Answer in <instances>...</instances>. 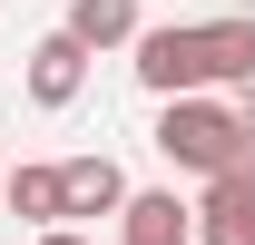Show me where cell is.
<instances>
[{"mask_svg":"<svg viewBox=\"0 0 255 245\" xmlns=\"http://www.w3.org/2000/svg\"><path fill=\"white\" fill-rule=\"evenodd\" d=\"M157 157L177 177H226L255 157V118L216 89H187V98H157Z\"/></svg>","mask_w":255,"mask_h":245,"instance_id":"cell-1","label":"cell"},{"mask_svg":"<svg viewBox=\"0 0 255 245\" xmlns=\"http://www.w3.org/2000/svg\"><path fill=\"white\" fill-rule=\"evenodd\" d=\"M137 89L147 98H187V89H206V59H196V20H167V30H137Z\"/></svg>","mask_w":255,"mask_h":245,"instance_id":"cell-2","label":"cell"},{"mask_svg":"<svg viewBox=\"0 0 255 245\" xmlns=\"http://www.w3.org/2000/svg\"><path fill=\"white\" fill-rule=\"evenodd\" d=\"M196 245H255V157L226 167V177H206V196H196Z\"/></svg>","mask_w":255,"mask_h":245,"instance_id":"cell-3","label":"cell"},{"mask_svg":"<svg viewBox=\"0 0 255 245\" xmlns=\"http://www.w3.org/2000/svg\"><path fill=\"white\" fill-rule=\"evenodd\" d=\"M59 186H69V226H98V216H118L137 196L118 157H59Z\"/></svg>","mask_w":255,"mask_h":245,"instance_id":"cell-4","label":"cell"},{"mask_svg":"<svg viewBox=\"0 0 255 245\" xmlns=\"http://www.w3.org/2000/svg\"><path fill=\"white\" fill-rule=\"evenodd\" d=\"M118 245H196V206H177V186H137L118 206Z\"/></svg>","mask_w":255,"mask_h":245,"instance_id":"cell-5","label":"cell"},{"mask_svg":"<svg viewBox=\"0 0 255 245\" xmlns=\"http://www.w3.org/2000/svg\"><path fill=\"white\" fill-rule=\"evenodd\" d=\"M196 59H206V89H255V20H196Z\"/></svg>","mask_w":255,"mask_h":245,"instance_id":"cell-6","label":"cell"},{"mask_svg":"<svg viewBox=\"0 0 255 245\" xmlns=\"http://www.w3.org/2000/svg\"><path fill=\"white\" fill-rule=\"evenodd\" d=\"M89 59H98V49H79L69 30L30 39V98H39V108H69V98L89 89Z\"/></svg>","mask_w":255,"mask_h":245,"instance_id":"cell-7","label":"cell"},{"mask_svg":"<svg viewBox=\"0 0 255 245\" xmlns=\"http://www.w3.org/2000/svg\"><path fill=\"white\" fill-rule=\"evenodd\" d=\"M10 216H30V226H69V186H59V157H20L10 177H0Z\"/></svg>","mask_w":255,"mask_h":245,"instance_id":"cell-8","label":"cell"},{"mask_svg":"<svg viewBox=\"0 0 255 245\" xmlns=\"http://www.w3.org/2000/svg\"><path fill=\"white\" fill-rule=\"evenodd\" d=\"M59 30L79 39V49H137V30H147V20H137V0H69Z\"/></svg>","mask_w":255,"mask_h":245,"instance_id":"cell-9","label":"cell"},{"mask_svg":"<svg viewBox=\"0 0 255 245\" xmlns=\"http://www.w3.org/2000/svg\"><path fill=\"white\" fill-rule=\"evenodd\" d=\"M39 245H89V236H79V226H39Z\"/></svg>","mask_w":255,"mask_h":245,"instance_id":"cell-10","label":"cell"},{"mask_svg":"<svg viewBox=\"0 0 255 245\" xmlns=\"http://www.w3.org/2000/svg\"><path fill=\"white\" fill-rule=\"evenodd\" d=\"M0 177H10V157H0Z\"/></svg>","mask_w":255,"mask_h":245,"instance_id":"cell-11","label":"cell"}]
</instances>
